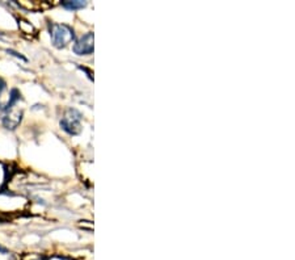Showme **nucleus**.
I'll return each instance as SVG.
<instances>
[{
	"instance_id": "2",
	"label": "nucleus",
	"mask_w": 295,
	"mask_h": 260,
	"mask_svg": "<svg viewBox=\"0 0 295 260\" xmlns=\"http://www.w3.org/2000/svg\"><path fill=\"white\" fill-rule=\"evenodd\" d=\"M82 114L76 111V109H67L65 116L61 120V128L66 133H68L70 136H76L82 132Z\"/></svg>"
},
{
	"instance_id": "3",
	"label": "nucleus",
	"mask_w": 295,
	"mask_h": 260,
	"mask_svg": "<svg viewBox=\"0 0 295 260\" xmlns=\"http://www.w3.org/2000/svg\"><path fill=\"white\" fill-rule=\"evenodd\" d=\"M21 120H23V111L16 109L13 107V108L5 111L3 118H1V124H3V126L5 129L15 130L21 124Z\"/></svg>"
},
{
	"instance_id": "4",
	"label": "nucleus",
	"mask_w": 295,
	"mask_h": 260,
	"mask_svg": "<svg viewBox=\"0 0 295 260\" xmlns=\"http://www.w3.org/2000/svg\"><path fill=\"white\" fill-rule=\"evenodd\" d=\"M94 33L88 32L74 45V53L78 55H88L94 53Z\"/></svg>"
},
{
	"instance_id": "1",
	"label": "nucleus",
	"mask_w": 295,
	"mask_h": 260,
	"mask_svg": "<svg viewBox=\"0 0 295 260\" xmlns=\"http://www.w3.org/2000/svg\"><path fill=\"white\" fill-rule=\"evenodd\" d=\"M49 32H50L51 42L58 49L66 47L75 41V31L67 24H50Z\"/></svg>"
},
{
	"instance_id": "7",
	"label": "nucleus",
	"mask_w": 295,
	"mask_h": 260,
	"mask_svg": "<svg viewBox=\"0 0 295 260\" xmlns=\"http://www.w3.org/2000/svg\"><path fill=\"white\" fill-rule=\"evenodd\" d=\"M4 89H5V82H4L3 79L0 78V95L3 93ZM0 108H1V104H0Z\"/></svg>"
},
{
	"instance_id": "8",
	"label": "nucleus",
	"mask_w": 295,
	"mask_h": 260,
	"mask_svg": "<svg viewBox=\"0 0 295 260\" xmlns=\"http://www.w3.org/2000/svg\"><path fill=\"white\" fill-rule=\"evenodd\" d=\"M7 253H8V250L4 249L3 246L0 245V254H7Z\"/></svg>"
},
{
	"instance_id": "9",
	"label": "nucleus",
	"mask_w": 295,
	"mask_h": 260,
	"mask_svg": "<svg viewBox=\"0 0 295 260\" xmlns=\"http://www.w3.org/2000/svg\"><path fill=\"white\" fill-rule=\"evenodd\" d=\"M0 35H1V33H0Z\"/></svg>"
},
{
	"instance_id": "6",
	"label": "nucleus",
	"mask_w": 295,
	"mask_h": 260,
	"mask_svg": "<svg viewBox=\"0 0 295 260\" xmlns=\"http://www.w3.org/2000/svg\"><path fill=\"white\" fill-rule=\"evenodd\" d=\"M21 99V93H20L19 89L13 88L11 91V95H9V100H8V103L3 107V111L5 112V111H8V109H11L15 107V104L17 103V101Z\"/></svg>"
},
{
	"instance_id": "5",
	"label": "nucleus",
	"mask_w": 295,
	"mask_h": 260,
	"mask_svg": "<svg viewBox=\"0 0 295 260\" xmlns=\"http://www.w3.org/2000/svg\"><path fill=\"white\" fill-rule=\"evenodd\" d=\"M61 4H62V7L70 9V11H76V9L84 8L87 5L86 1H82V0H65Z\"/></svg>"
}]
</instances>
